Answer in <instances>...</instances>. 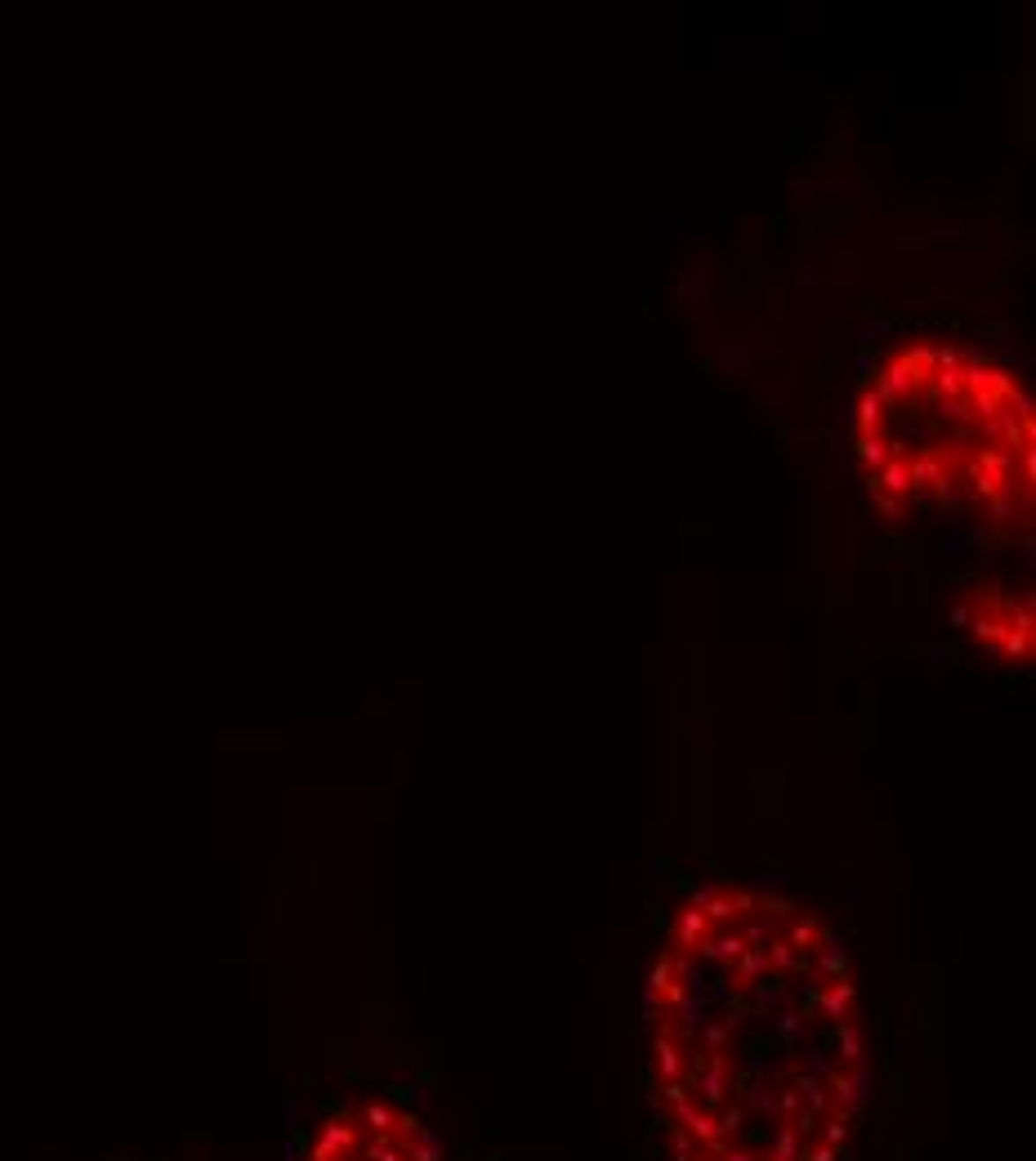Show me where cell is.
Returning <instances> with one entry per match:
<instances>
[{
    "label": "cell",
    "mask_w": 1036,
    "mask_h": 1161,
    "mask_svg": "<svg viewBox=\"0 0 1036 1161\" xmlns=\"http://www.w3.org/2000/svg\"><path fill=\"white\" fill-rule=\"evenodd\" d=\"M871 1041L858 970L809 903L688 894L644 1001V1090L670 1161H849Z\"/></svg>",
    "instance_id": "6da1fadb"
},
{
    "label": "cell",
    "mask_w": 1036,
    "mask_h": 1161,
    "mask_svg": "<svg viewBox=\"0 0 1036 1161\" xmlns=\"http://www.w3.org/2000/svg\"><path fill=\"white\" fill-rule=\"evenodd\" d=\"M853 456L884 518H956L1027 540L1036 406L1027 384L956 339L893 345L853 406Z\"/></svg>",
    "instance_id": "7a4b0ae2"
},
{
    "label": "cell",
    "mask_w": 1036,
    "mask_h": 1161,
    "mask_svg": "<svg viewBox=\"0 0 1036 1161\" xmlns=\"http://www.w3.org/2000/svg\"><path fill=\"white\" fill-rule=\"evenodd\" d=\"M300 1161H460L447 1139L393 1099H354L326 1113L300 1152Z\"/></svg>",
    "instance_id": "3957f363"
},
{
    "label": "cell",
    "mask_w": 1036,
    "mask_h": 1161,
    "mask_svg": "<svg viewBox=\"0 0 1036 1161\" xmlns=\"http://www.w3.org/2000/svg\"><path fill=\"white\" fill-rule=\"evenodd\" d=\"M956 621L988 657L1005 666H1027L1036 648V617L1032 599L1005 585H974L956 599Z\"/></svg>",
    "instance_id": "277c9868"
}]
</instances>
